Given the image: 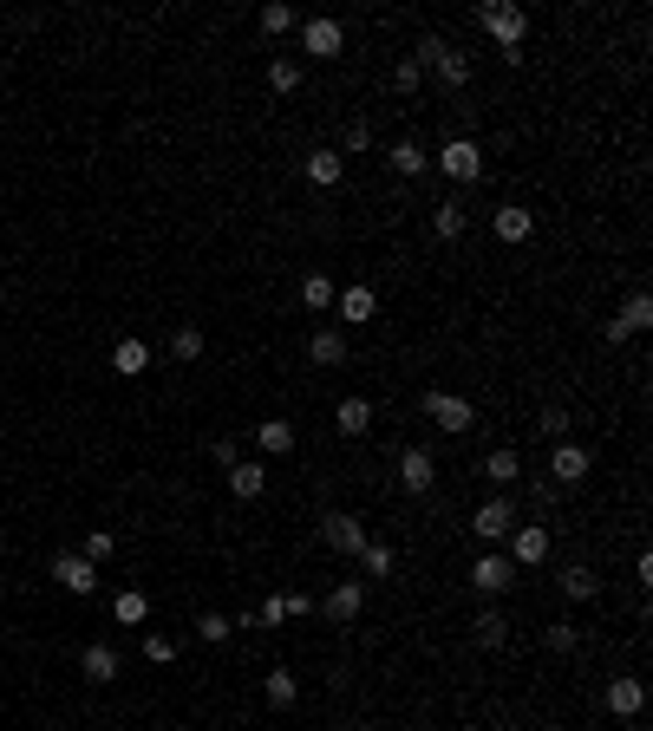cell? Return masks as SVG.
Segmentation results:
<instances>
[{
  "instance_id": "obj_25",
  "label": "cell",
  "mask_w": 653,
  "mask_h": 731,
  "mask_svg": "<svg viewBox=\"0 0 653 731\" xmlns=\"http://www.w3.org/2000/svg\"><path fill=\"white\" fill-rule=\"evenodd\" d=\"M112 614H118V627H144V621H151V594H144V588H118Z\"/></svg>"
},
{
  "instance_id": "obj_26",
  "label": "cell",
  "mask_w": 653,
  "mask_h": 731,
  "mask_svg": "<svg viewBox=\"0 0 653 731\" xmlns=\"http://www.w3.org/2000/svg\"><path fill=\"white\" fill-rule=\"evenodd\" d=\"M562 594H569V601H595V594H601V575H595L588 562H569V568H562Z\"/></svg>"
},
{
  "instance_id": "obj_45",
  "label": "cell",
  "mask_w": 653,
  "mask_h": 731,
  "mask_svg": "<svg viewBox=\"0 0 653 731\" xmlns=\"http://www.w3.org/2000/svg\"><path fill=\"white\" fill-rule=\"evenodd\" d=\"M542 640H549V653H569V647H575V627H549Z\"/></svg>"
},
{
  "instance_id": "obj_6",
  "label": "cell",
  "mask_w": 653,
  "mask_h": 731,
  "mask_svg": "<svg viewBox=\"0 0 653 731\" xmlns=\"http://www.w3.org/2000/svg\"><path fill=\"white\" fill-rule=\"evenodd\" d=\"M471 588L484 594V601H503V594L516 588V562L503 549H490V555H477V568H471Z\"/></svg>"
},
{
  "instance_id": "obj_31",
  "label": "cell",
  "mask_w": 653,
  "mask_h": 731,
  "mask_svg": "<svg viewBox=\"0 0 653 731\" xmlns=\"http://www.w3.org/2000/svg\"><path fill=\"white\" fill-rule=\"evenodd\" d=\"M262 692H268V705H294V699H301V679H294L288 666H275V673L262 679Z\"/></svg>"
},
{
  "instance_id": "obj_46",
  "label": "cell",
  "mask_w": 653,
  "mask_h": 731,
  "mask_svg": "<svg viewBox=\"0 0 653 731\" xmlns=\"http://www.w3.org/2000/svg\"><path fill=\"white\" fill-rule=\"evenodd\" d=\"M503 731H523V725H503Z\"/></svg>"
},
{
  "instance_id": "obj_38",
  "label": "cell",
  "mask_w": 653,
  "mask_h": 731,
  "mask_svg": "<svg viewBox=\"0 0 653 731\" xmlns=\"http://www.w3.org/2000/svg\"><path fill=\"white\" fill-rule=\"evenodd\" d=\"M360 151H373V125H366V118H353L347 138H340V157H360Z\"/></svg>"
},
{
  "instance_id": "obj_42",
  "label": "cell",
  "mask_w": 653,
  "mask_h": 731,
  "mask_svg": "<svg viewBox=\"0 0 653 731\" xmlns=\"http://www.w3.org/2000/svg\"><path fill=\"white\" fill-rule=\"evenodd\" d=\"M275 621H288V594H268V601L255 607V621H249V627H275Z\"/></svg>"
},
{
  "instance_id": "obj_41",
  "label": "cell",
  "mask_w": 653,
  "mask_h": 731,
  "mask_svg": "<svg viewBox=\"0 0 653 731\" xmlns=\"http://www.w3.org/2000/svg\"><path fill=\"white\" fill-rule=\"evenodd\" d=\"M144 660H151V666H170V660H177V640H170V634H144Z\"/></svg>"
},
{
  "instance_id": "obj_7",
  "label": "cell",
  "mask_w": 653,
  "mask_h": 731,
  "mask_svg": "<svg viewBox=\"0 0 653 731\" xmlns=\"http://www.w3.org/2000/svg\"><path fill=\"white\" fill-rule=\"evenodd\" d=\"M510 529H516V510H510V497H490V503H477V516H471V536H477V542L503 549V542H510Z\"/></svg>"
},
{
  "instance_id": "obj_27",
  "label": "cell",
  "mask_w": 653,
  "mask_h": 731,
  "mask_svg": "<svg viewBox=\"0 0 653 731\" xmlns=\"http://www.w3.org/2000/svg\"><path fill=\"white\" fill-rule=\"evenodd\" d=\"M255 444H262L268 457H288L294 451V425L288 418H262V425H255Z\"/></svg>"
},
{
  "instance_id": "obj_20",
  "label": "cell",
  "mask_w": 653,
  "mask_h": 731,
  "mask_svg": "<svg viewBox=\"0 0 653 731\" xmlns=\"http://www.w3.org/2000/svg\"><path fill=\"white\" fill-rule=\"evenodd\" d=\"M301 177L314 183V190H334V183L347 177V164H340V151H307L301 157Z\"/></svg>"
},
{
  "instance_id": "obj_33",
  "label": "cell",
  "mask_w": 653,
  "mask_h": 731,
  "mask_svg": "<svg viewBox=\"0 0 653 731\" xmlns=\"http://www.w3.org/2000/svg\"><path fill=\"white\" fill-rule=\"evenodd\" d=\"M229 634H236V621H229V614H196V640H209V647H223Z\"/></svg>"
},
{
  "instance_id": "obj_24",
  "label": "cell",
  "mask_w": 653,
  "mask_h": 731,
  "mask_svg": "<svg viewBox=\"0 0 653 731\" xmlns=\"http://www.w3.org/2000/svg\"><path fill=\"white\" fill-rule=\"evenodd\" d=\"M229 490H236L242 503H255V497H262V490H268V470L242 457V464H229Z\"/></svg>"
},
{
  "instance_id": "obj_19",
  "label": "cell",
  "mask_w": 653,
  "mask_h": 731,
  "mask_svg": "<svg viewBox=\"0 0 653 731\" xmlns=\"http://www.w3.org/2000/svg\"><path fill=\"white\" fill-rule=\"evenodd\" d=\"M112 373H118V379H144V373H151V346H144L138 333L112 346Z\"/></svg>"
},
{
  "instance_id": "obj_12",
  "label": "cell",
  "mask_w": 653,
  "mask_h": 731,
  "mask_svg": "<svg viewBox=\"0 0 653 731\" xmlns=\"http://www.w3.org/2000/svg\"><path fill=\"white\" fill-rule=\"evenodd\" d=\"M510 562H516V568L549 562V529H542V523H516V529H510Z\"/></svg>"
},
{
  "instance_id": "obj_5",
  "label": "cell",
  "mask_w": 653,
  "mask_h": 731,
  "mask_svg": "<svg viewBox=\"0 0 653 731\" xmlns=\"http://www.w3.org/2000/svg\"><path fill=\"white\" fill-rule=\"evenodd\" d=\"M320 542H327L334 555H353V562H360V549H366L373 536H366V523H360L353 510H327V516H320Z\"/></svg>"
},
{
  "instance_id": "obj_9",
  "label": "cell",
  "mask_w": 653,
  "mask_h": 731,
  "mask_svg": "<svg viewBox=\"0 0 653 731\" xmlns=\"http://www.w3.org/2000/svg\"><path fill=\"white\" fill-rule=\"evenodd\" d=\"M301 46H307L314 59H340V53H347V27H340L334 14H314V20L301 27Z\"/></svg>"
},
{
  "instance_id": "obj_14",
  "label": "cell",
  "mask_w": 653,
  "mask_h": 731,
  "mask_svg": "<svg viewBox=\"0 0 653 731\" xmlns=\"http://www.w3.org/2000/svg\"><path fill=\"white\" fill-rule=\"evenodd\" d=\"M360 607H366V581H340V588L320 601V614H327L334 627H353V621H360Z\"/></svg>"
},
{
  "instance_id": "obj_35",
  "label": "cell",
  "mask_w": 653,
  "mask_h": 731,
  "mask_svg": "<svg viewBox=\"0 0 653 731\" xmlns=\"http://www.w3.org/2000/svg\"><path fill=\"white\" fill-rule=\"evenodd\" d=\"M112 549H118V536H112V529H92V536L79 542V555H85L92 568H98V562H112Z\"/></svg>"
},
{
  "instance_id": "obj_37",
  "label": "cell",
  "mask_w": 653,
  "mask_h": 731,
  "mask_svg": "<svg viewBox=\"0 0 653 731\" xmlns=\"http://www.w3.org/2000/svg\"><path fill=\"white\" fill-rule=\"evenodd\" d=\"M294 20H301V14H294L288 0H268V7H262V33H288Z\"/></svg>"
},
{
  "instance_id": "obj_15",
  "label": "cell",
  "mask_w": 653,
  "mask_h": 731,
  "mask_svg": "<svg viewBox=\"0 0 653 731\" xmlns=\"http://www.w3.org/2000/svg\"><path fill=\"white\" fill-rule=\"evenodd\" d=\"M334 314L347 320V327H366V320L379 314V294L366 288V281H353V288H340V294H334Z\"/></svg>"
},
{
  "instance_id": "obj_17",
  "label": "cell",
  "mask_w": 653,
  "mask_h": 731,
  "mask_svg": "<svg viewBox=\"0 0 653 731\" xmlns=\"http://www.w3.org/2000/svg\"><path fill=\"white\" fill-rule=\"evenodd\" d=\"M601 705H608L614 718H640V705H647V686H640V679H608V692H601Z\"/></svg>"
},
{
  "instance_id": "obj_2",
  "label": "cell",
  "mask_w": 653,
  "mask_h": 731,
  "mask_svg": "<svg viewBox=\"0 0 653 731\" xmlns=\"http://www.w3.org/2000/svg\"><path fill=\"white\" fill-rule=\"evenodd\" d=\"M477 27L490 33V40L503 46V59H523V33H529V14L523 7H516V0H484V7H477Z\"/></svg>"
},
{
  "instance_id": "obj_39",
  "label": "cell",
  "mask_w": 653,
  "mask_h": 731,
  "mask_svg": "<svg viewBox=\"0 0 653 731\" xmlns=\"http://www.w3.org/2000/svg\"><path fill=\"white\" fill-rule=\"evenodd\" d=\"M170 353L177 359H203V327H177L170 333Z\"/></svg>"
},
{
  "instance_id": "obj_23",
  "label": "cell",
  "mask_w": 653,
  "mask_h": 731,
  "mask_svg": "<svg viewBox=\"0 0 653 731\" xmlns=\"http://www.w3.org/2000/svg\"><path fill=\"white\" fill-rule=\"evenodd\" d=\"M386 164L399 170V177H425V170H431V151H425V144H412V138H399V144L386 151Z\"/></svg>"
},
{
  "instance_id": "obj_28",
  "label": "cell",
  "mask_w": 653,
  "mask_h": 731,
  "mask_svg": "<svg viewBox=\"0 0 653 731\" xmlns=\"http://www.w3.org/2000/svg\"><path fill=\"white\" fill-rule=\"evenodd\" d=\"M471 627H477V647H503V640H510V614H503L497 601H490V607L477 614Z\"/></svg>"
},
{
  "instance_id": "obj_16",
  "label": "cell",
  "mask_w": 653,
  "mask_h": 731,
  "mask_svg": "<svg viewBox=\"0 0 653 731\" xmlns=\"http://www.w3.org/2000/svg\"><path fill=\"white\" fill-rule=\"evenodd\" d=\"M79 673L92 679V686H112V679L125 673V660H118V647H105V640H92V647L79 653Z\"/></svg>"
},
{
  "instance_id": "obj_8",
  "label": "cell",
  "mask_w": 653,
  "mask_h": 731,
  "mask_svg": "<svg viewBox=\"0 0 653 731\" xmlns=\"http://www.w3.org/2000/svg\"><path fill=\"white\" fill-rule=\"evenodd\" d=\"M647 327H653V294H647V288H634V294L621 301V314L608 320V346L634 340V333H647Z\"/></svg>"
},
{
  "instance_id": "obj_1",
  "label": "cell",
  "mask_w": 653,
  "mask_h": 731,
  "mask_svg": "<svg viewBox=\"0 0 653 731\" xmlns=\"http://www.w3.org/2000/svg\"><path fill=\"white\" fill-rule=\"evenodd\" d=\"M412 59H418V72H431V79H438V85H451V92H464V85H471V59H464L458 46L445 40V33H425Z\"/></svg>"
},
{
  "instance_id": "obj_13",
  "label": "cell",
  "mask_w": 653,
  "mask_h": 731,
  "mask_svg": "<svg viewBox=\"0 0 653 731\" xmlns=\"http://www.w3.org/2000/svg\"><path fill=\"white\" fill-rule=\"evenodd\" d=\"M53 581H59L66 594H92V588H98V568L85 562L79 549H66V555H53Z\"/></svg>"
},
{
  "instance_id": "obj_22",
  "label": "cell",
  "mask_w": 653,
  "mask_h": 731,
  "mask_svg": "<svg viewBox=\"0 0 653 731\" xmlns=\"http://www.w3.org/2000/svg\"><path fill=\"white\" fill-rule=\"evenodd\" d=\"M307 359H314V366H347V333H340V327H320L314 340H307Z\"/></svg>"
},
{
  "instance_id": "obj_34",
  "label": "cell",
  "mask_w": 653,
  "mask_h": 731,
  "mask_svg": "<svg viewBox=\"0 0 653 731\" xmlns=\"http://www.w3.org/2000/svg\"><path fill=\"white\" fill-rule=\"evenodd\" d=\"M569 425H575V418L562 412V405H542V418H536V431H542L549 444H562V438H569Z\"/></svg>"
},
{
  "instance_id": "obj_18",
  "label": "cell",
  "mask_w": 653,
  "mask_h": 731,
  "mask_svg": "<svg viewBox=\"0 0 653 731\" xmlns=\"http://www.w3.org/2000/svg\"><path fill=\"white\" fill-rule=\"evenodd\" d=\"M490 229H497V242H529V235H536V216H529L523 203H503V209H490Z\"/></svg>"
},
{
  "instance_id": "obj_44",
  "label": "cell",
  "mask_w": 653,
  "mask_h": 731,
  "mask_svg": "<svg viewBox=\"0 0 653 731\" xmlns=\"http://www.w3.org/2000/svg\"><path fill=\"white\" fill-rule=\"evenodd\" d=\"M209 457H216V464H242V444L236 438H216V444H209Z\"/></svg>"
},
{
  "instance_id": "obj_29",
  "label": "cell",
  "mask_w": 653,
  "mask_h": 731,
  "mask_svg": "<svg viewBox=\"0 0 653 731\" xmlns=\"http://www.w3.org/2000/svg\"><path fill=\"white\" fill-rule=\"evenodd\" d=\"M477 470H484V477H490V483H497V490H503V483H516V470H523V457H516V444H503V451H490V457H484V464H477Z\"/></svg>"
},
{
  "instance_id": "obj_32",
  "label": "cell",
  "mask_w": 653,
  "mask_h": 731,
  "mask_svg": "<svg viewBox=\"0 0 653 731\" xmlns=\"http://www.w3.org/2000/svg\"><path fill=\"white\" fill-rule=\"evenodd\" d=\"M334 294H340V288H334L327 275H307V281H301V307H314V314H327V307H334Z\"/></svg>"
},
{
  "instance_id": "obj_11",
  "label": "cell",
  "mask_w": 653,
  "mask_h": 731,
  "mask_svg": "<svg viewBox=\"0 0 653 731\" xmlns=\"http://www.w3.org/2000/svg\"><path fill=\"white\" fill-rule=\"evenodd\" d=\"M399 483H405V497H431V483H438V464H431L425 444H405V451H399Z\"/></svg>"
},
{
  "instance_id": "obj_30",
  "label": "cell",
  "mask_w": 653,
  "mask_h": 731,
  "mask_svg": "<svg viewBox=\"0 0 653 731\" xmlns=\"http://www.w3.org/2000/svg\"><path fill=\"white\" fill-rule=\"evenodd\" d=\"M464 222H471V216H464L458 203H438V209H431V235H438V242H458Z\"/></svg>"
},
{
  "instance_id": "obj_21",
  "label": "cell",
  "mask_w": 653,
  "mask_h": 731,
  "mask_svg": "<svg viewBox=\"0 0 653 731\" xmlns=\"http://www.w3.org/2000/svg\"><path fill=\"white\" fill-rule=\"evenodd\" d=\"M334 431H340V438H360V431H373V405H366L360 392H353V399H340V405H334Z\"/></svg>"
},
{
  "instance_id": "obj_4",
  "label": "cell",
  "mask_w": 653,
  "mask_h": 731,
  "mask_svg": "<svg viewBox=\"0 0 653 731\" xmlns=\"http://www.w3.org/2000/svg\"><path fill=\"white\" fill-rule=\"evenodd\" d=\"M418 412H425L438 431H451V438H464V431L477 425V405L458 399V392H425V399H418Z\"/></svg>"
},
{
  "instance_id": "obj_10",
  "label": "cell",
  "mask_w": 653,
  "mask_h": 731,
  "mask_svg": "<svg viewBox=\"0 0 653 731\" xmlns=\"http://www.w3.org/2000/svg\"><path fill=\"white\" fill-rule=\"evenodd\" d=\"M588 470H595V457H588V451H582V444H575V438L549 444V477H556L562 490H575V483H582Z\"/></svg>"
},
{
  "instance_id": "obj_3",
  "label": "cell",
  "mask_w": 653,
  "mask_h": 731,
  "mask_svg": "<svg viewBox=\"0 0 653 731\" xmlns=\"http://www.w3.org/2000/svg\"><path fill=\"white\" fill-rule=\"evenodd\" d=\"M431 164L445 170L451 183H464V190H471V183H484V151H477V138H458V131L431 151Z\"/></svg>"
},
{
  "instance_id": "obj_36",
  "label": "cell",
  "mask_w": 653,
  "mask_h": 731,
  "mask_svg": "<svg viewBox=\"0 0 653 731\" xmlns=\"http://www.w3.org/2000/svg\"><path fill=\"white\" fill-rule=\"evenodd\" d=\"M392 562H399V555H392L386 542H366V549H360V568H366V575H392Z\"/></svg>"
},
{
  "instance_id": "obj_43",
  "label": "cell",
  "mask_w": 653,
  "mask_h": 731,
  "mask_svg": "<svg viewBox=\"0 0 653 731\" xmlns=\"http://www.w3.org/2000/svg\"><path fill=\"white\" fill-rule=\"evenodd\" d=\"M392 85H399V92H405V98H412V92H418V85H425V72H418V59H412V53H405V59H399V72H392Z\"/></svg>"
},
{
  "instance_id": "obj_40",
  "label": "cell",
  "mask_w": 653,
  "mask_h": 731,
  "mask_svg": "<svg viewBox=\"0 0 653 731\" xmlns=\"http://www.w3.org/2000/svg\"><path fill=\"white\" fill-rule=\"evenodd\" d=\"M268 85H275V92H301V66H294V59H275V66H268Z\"/></svg>"
}]
</instances>
